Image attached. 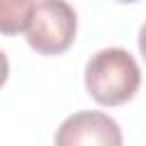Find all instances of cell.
Instances as JSON below:
<instances>
[{
    "label": "cell",
    "mask_w": 146,
    "mask_h": 146,
    "mask_svg": "<svg viewBox=\"0 0 146 146\" xmlns=\"http://www.w3.org/2000/svg\"><path fill=\"white\" fill-rule=\"evenodd\" d=\"M78 14L66 0H36L25 27V39L39 55H59L71 48Z\"/></svg>",
    "instance_id": "cell-2"
},
{
    "label": "cell",
    "mask_w": 146,
    "mask_h": 146,
    "mask_svg": "<svg viewBox=\"0 0 146 146\" xmlns=\"http://www.w3.org/2000/svg\"><path fill=\"white\" fill-rule=\"evenodd\" d=\"M119 2H137V0H119Z\"/></svg>",
    "instance_id": "cell-6"
},
{
    "label": "cell",
    "mask_w": 146,
    "mask_h": 146,
    "mask_svg": "<svg viewBox=\"0 0 146 146\" xmlns=\"http://www.w3.org/2000/svg\"><path fill=\"white\" fill-rule=\"evenodd\" d=\"M32 9L34 0H0V34L25 32Z\"/></svg>",
    "instance_id": "cell-4"
},
{
    "label": "cell",
    "mask_w": 146,
    "mask_h": 146,
    "mask_svg": "<svg viewBox=\"0 0 146 146\" xmlns=\"http://www.w3.org/2000/svg\"><path fill=\"white\" fill-rule=\"evenodd\" d=\"M141 82L137 59L125 48H103L84 66V87L89 96L107 107L128 103Z\"/></svg>",
    "instance_id": "cell-1"
},
{
    "label": "cell",
    "mask_w": 146,
    "mask_h": 146,
    "mask_svg": "<svg viewBox=\"0 0 146 146\" xmlns=\"http://www.w3.org/2000/svg\"><path fill=\"white\" fill-rule=\"evenodd\" d=\"M7 78H9V59H7V55L0 50V87L7 82Z\"/></svg>",
    "instance_id": "cell-5"
},
{
    "label": "cell",
    "mask_w": 146,
    "mask_h": 146,
    "mask_svg": "<svg viewBox=\"0 0 146 146\" xmlns=\"http://www.w3.org/2000/svg\"><path fill=\"white\" fill-rule=\"evenodd\" d=\"M55 146H123V132L105 112H75L57 128Z\"/></svg>",
    "instance_id": "cell-3"
}]
</instances>
